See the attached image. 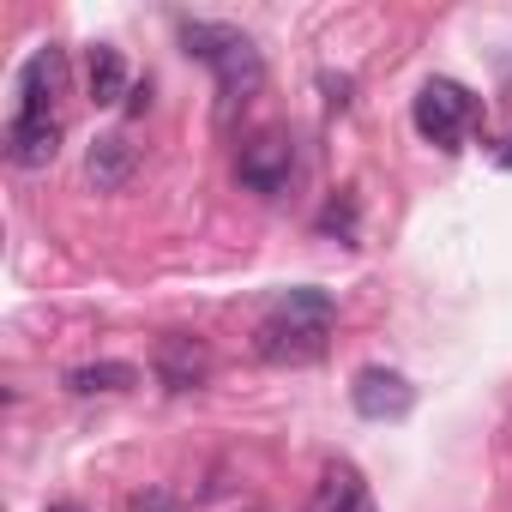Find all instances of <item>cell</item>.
Instances as JSON below:
<instances>
[{"mask_svg":"<svg viewBox=\"0 0 512 512\" xmlns=\"http://www.w3.org/2000/svg\"><path fill=\"white\" fill-rule=\"evenodd\" d=\"M235 181L247 193H266V199L290 193V181H296V139L290 133H253V139H241Z\"/></svg>","mask_w":512,"mask_h":512,"instance_id":"4","label":"cell"},{"mask_svg":"<svg viewBox=\"0 0 512 512\" xmlns=\"http://www.w3.org/2000/svg\"><path fill=\"white\" fill-rule=\"evenodd\" d=\"M85 85H91V103H97V109L127 103V97H133V85H127V55L109 49V43H97V49H91V67H85Z\"/></svg>","mask_w":512,"mask_h":512,"instance_id":"11","label":"cell"},{"mask_svg":"<svg viewBox=\"0 0 512 512\" xmlns=\"http://www.w3.org/2000/svg\"><path fill=\"white\" fill-rule=\"evenodd\" d=\"M332 320H338V302L326 290H290L272 302V314L253 326V356L272 362V368H308L326 356L332 344Z\"/></svg>","mask_w":512,"mask_h":512,"instance_id":"1","label":"cell"},{"mask_svg":"<svg viewBox=\"0 0 512 512\" xmlns=\"http://www.w3.org/2000/svg\"><path fill=\"white\" fill-rule=\"evenodd\" d=\"M61 151V115H7V157L19 169H49Z\"/></svg>","mask_w":512,"mask_h":512,"instance_id":"8","label":"cell"},{"mask_svg":"<svg viewBox=\"0 0 512 512\" xmlns=\"http://www.w3.org/2000/svg\"><path fill=\"white\" fill-rule=\"evenodd\" d=\"M151 374L163 392H199L211 380V350L205 338H187V332H163L157 350H151Z\"/></svg>","mask_w":512,"mask_h":512,"instance_id":"5","label":"cell"},{"mask_svg":"<svg viewBox=\"0 0 512 512\" xmlns=\"http://www.w3.org/2000/svg\"><path fill=\"white\" fill-rule=\"evenodd\" d=\"M314 512H374V494L350 458H332L314 482Z\"/></svg>","mask_w":512,"mask_h":512,"instance_id":"10","label":"cell"},{"mask_svg":"<svg viewBox=\"0 0 512 512\" xmlns=\"http://www.w3.org/2000/svg\"><path fill=\"white\" fill-rule=\"evenodd\" d=\"M181 49L217 73L223 115H235L241 103L260 97V85H266V55L253 49L247 31H235V25H211V19H181Z\"/></svg>","mask_w":512,"mask_h":512,"instance_id":"2","label":"cell"},{"mask_svg":"<svg viewBox=\"0 0 512 512\" xmlns=\"http://www.w3.org/2000/svg\"><path fill=\"white\" fill-rule=\"evenodd\" d=\"M320 229H326V235H344V241H350V235H356V199H350V193H344V199H332V205L320 211Z\"/></svg>","mask_w":512,"mask_h":512,"instance_id":"13","label":"cell"},{"mask_svg":"<svg viewBox=\"0 0 512 512\" xmlns=\"http://www.w3.org/2000/svg\"><path fill=\"white\" fill-rule=\"evenodd\" d=\"M151 109V85H133V97H127V115H145Z\"/></svg>","mask_w":512,"mask_h":512,"instance_id":"14","label":"cell"},{"mask_svg":"<svg viewBox=\"0 0 512 512\" xmlns=\"http://www.w3.org/2000/svg\"><path fill=\"white\" fill-rule=\"evenodd\" d=\"M61 97H67V55L49 43V49H37L19 67V103H13V115H61Z\"/></svg>","mask_w":512,"mask_h":512,"instance_id":"6","label":"cell"},{"mask_svg":"<svg viewBox=\"0 0 512 512\" xmlns=\"http://www.w3.org/2000/svg\"><path fill=\"white\" fill-rule=\"evenodd\" d=\"M133 175H139V145L127 133H97L91 151H85V181L97 193H121Z\"/></svg>","mask_w":512,"mask_h":512,"instance_id":"9","label":"cell"},{"mask_svg":"<svg viewBox=\"0 0 512 512\" xmlns=\"http://www.w3.org/2000/svg\"><path fill=\"white\" fill-rule=\"evenodd\" d=\"M139 386V368L133 362H85L67 374V392L79 398H115V392H133Z\"/></svg>","mask_w":512,"mask_h":512,"instance_id":"12","label":"cell"},{"mask_svg":"<svg viewBox=\"0 0 512 512\" xmlns=\"http://www.w3.org/2000/svg\"><path fill=\"white\" fill-rule=\"evenodd\" d=\"M49 512H79V506H49Z\"/></svg>","mask_w":512,"mask_h":512,"instance_id":"15","label":"cell"},{"mask_svg":"<svg viewBox=\"0 0 512 512\" xmlns=\"http://www.w3.org/2000/svg\"><path fill=\"white\" fill-rule=\"evenodd\" d=\"M350 404H356V416H368V422H404V416L416 410V386H410L398 368H362L356 386H350Z\"/></svg>","mask_w":512,"mask_h":512,"instance_id":"7","label":"cell"},{"mask_svg":"<svg viewBox=\"0 0 512 512\" xmlns=\"http://www.w3.org/2000/svg\"><path fill=\"white\" fill-rule=\"evenodd\" d=\"M410 115H416V133H422L428 145L458 151V139H464V133H470V121L482 115V103H476L458 79H428Z\"/></svg>","mask_w":512,"mask_h":512,"instance_id":"3","label":"cell"},{"mask_svg":"<svg viewBox=\"0 0 512 512\" xmlns=\"http://www.w3.org/2000/svg\"><path fill=\"white\" fill-rule=\"evenodd\" d=\"M500 163H506V169H512V151H506V157H500Z\"/></svg>","mask_w":512,"mask_h":512,"instance_id":"16","label":"cell"}]
</instances>
